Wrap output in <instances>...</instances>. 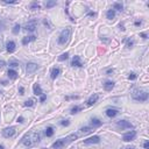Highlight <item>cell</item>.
Masks as SVG:
<instances>
[{"label":"cell","mask_w":149,"mask_h":149,"mask_svg":"<svg viewBox=\"0 0 149 149\" xmlns=\"http://www.w3.org/2000/svg\"><path fill=\"white\" fill-rule=\"evenodd\" d=\"M15 48H16V46H15V42H14V41H10V42L7 43V51L10 52V54L15 51Z\"/></svg>","instance_id":"16"},{"label":"cell","mask_w":149,"mask_h":149,"mask_svg":"<svg viewBox=\"0 0 149 149\" xmlns=\"http://www.w3.org/2000/svg\"><path fill=\"white\" fill-rule=\"evenodd\" d=\"M136 77H138V76H136L135 72H132V74H129V76H128V78L130 79V80H135Z\"/></svg>","instance_id":"32"},{"label":"cell","mask_w":149,"mask_h":149,"mask_svg":"<svg viewBox=\"0 0 149 149\" xmlns=\"http://www.w3.org/2000/svg\"><path fill=\"white\" fill-rule=\"evenodd\" d=\"M38 69V65L35 64V63H28L27 64V68H26V71H27L28 74H33V72H35Z\"/></svg>","instance_id":"10"},{"label":"cell","mask_w":149,"mask_h":149,"mask_svg":"<svg viewBox=\"0 0 149 149\" xmlns=\"http://www.w3.org/2000/svg\"><path fill=\"white\" fill-rule=\"evenodd\" d=\"M60 74H61V69L60 68H52L51 69V79H56V78L60 76Z\"/></svg>","instance_id":"14"},{"label":"cell","mask_w":149,"mask_h":149,"mask_svg":"<svg viewBox=\"0 0 149 149\" xmlns=\"http://www.w3.org/2000/svg\"><path fill=\"white\" fill-rule=\"evenodd\" d=\"M24 106H29V107L34 106V100H33V99H28V100H26V102H24Z\"/></svg>","instance_id":"29"},{"label":"cell","mask_w":149,"mask_h":149,"mask_svg":"<svg viewBox=\"0 0 149 149\" xmlns=\"http://www.w3.org/2000/svg\"><path fill=\"white\" fill-rule=\"evenodd\" d=\"M16 133V128L15 127H7L2 130V136L4 138H12Z\"/></svg>","instance_id":"5"},{"label":"cell","mask_w":149,"mask_h":149,"mask_svg":"<svg viewBox=\"0 0 149 149\" xmlns=\"http://www.w3.org/2000/svg\"><path fill=\"white\" fill-rule=\"evenodd\" d=\"M141 24H142L141 21H135V24H135L136 27H139V26H141Z\"/></svg>","instance_id":"43"},{"label":"cell","mask_w":149,"mask_h":149,"mask_svg":"<svg viewBox=\"0 0 149 149\" xmlns=\"http://www.w3.org/2000/svg\"><path fill=\"white\" fill-rule=\"evenodd\" d=\"M82 107L80 106H74V107H72L71 108V114H74V113H78V112L79 111H82Z\"/></svg>","instance_id":"27"},{"label":"cell","mask_w":149,"mask_h":149,"mask_svg":"<svg viewBox=\"0 0 149 149\" xmlns=\"http://www.w3.org/2000/svg\"><path fill=\"white\" fill-rule=\"evenodd\" d=\"M19 32H20V24H15L13 28V34H19Z\"/></svg>","instance_id":"30"},{"label":"cell","mask_w":149,"mask_h":149,"mask_svg":"<svg viewBox=\"0 0 149 149\" xmlns=\"http://www.w3.org/2000/svg\"><path fill=\"white\" fill-rule=\"evenodd\" d=\"M126 42H127V48H132L133 44H134V41L133 40H129V38H126Z\"/></svg>","instance_id":"31"},{"label":"cell","mask_w":149,"mask_h":149,"mask_svg":"<svg viewBox=\"0 0 149 149\" xmlns=\"http://www.w3.org/2000/svg\"><path fill=\"white\" fill-rule=\"evenodd\" d=\"M37 142H40V133L37 132L28 133L22 138V143L26 147H32Z\"/></svg>","instance_id":"1"},{"label":"cell","mask_w":149,"mask_h":149,"mask_svg":"<svg viewBox=\"0 0 149 149\" xmlns=\"http://www.w3.org/2000/svg\"><path fill=\"white\" fill-rule=\"evenodd\" d=\"M54 6H56V1L55 0H50V1L46 2V7L47 8H51V7H54Z\"/></svg>","instance_id":"25"},{"label":"cell","mask_w":149,"mask_h":149,"mask_svg":"<svg viewBox=\"0 0 149 149\" xmlns=\"http://www.w3.org/2000/svg\"><path fill=\"white\" fill-rule=\"evenodd\" d=\"M7 74H8V77H10V79H13V80L18 78V72L15 71V70H12V69H10V70H8Z\"/></svg>","instance_id":"20"},{"label":"cell","mask_w":149,"mask_h":149,"mask_svg":"<svg viewBox=\"0 0 149 149\" xmlns=\"http://www.w3.org/2000/svg\"><path fill=\"white\" fill-rule=\"evenodd\" d=\"M132 97L136 102H147L148 91L147 90H142V88H135V90H133Z\"/></svg>","instance_id":"3"},{"label":"cell","mask_w":149,"mask_h":149,"mask_svg":"<svg viewBox=\"0 0 149 149\" xmlns=\"http://www.w3.org/2000/svg\"><path fill=\"white\" fill-rule=\"evenodd\" d=\"M113 8H114V10H120V12H121V10H124V6H122L121 2H114V4H113Z\"/></svg>","instance_id":"24"},{"label":"cell","mask_w":149,"mask_h":149,"mask_svg":"<svg viewBox=\"0 0 149 149\" xmlns=\"http://www.w3.org/2000/svg\"><path fill=\"white\" fill-rule=\"evenodd\" d=\"M36 26H37V21L36 20H30L28 24H26L24 29L27 32H34L35 29H36Z\"/></svg>","instance_id":"8"},{"label":"cell","mask_w":149,"mask_h":149,"mask_svg":"<svg viewBox=\"0 0 149 149\" xmlns=\"http://www.w3.org/2000/svg\"><path fill=\"white\" fill-rule=\"evenodd\" d=\"M143 148H144V149H149V141H146V142L143 143Z\"/></svg>","instance_id":"35"},{"label":"cell","mask_w":149,"mask_h":149,"mask_svg":"<svg viewBox=\"0 0 149 149\" xmlns=\"http://www.w3.org/2000/svg\"><path fill=\"white\" fill-rule=\"evenodd\" d=\"M80 132L83 133V134H88V133L92 132V128H91V127H88V126H86V127H82Z\"/></svg>","instance_id":"23"},{"label":"cell","mask_w":149,"mask_h":149,"mask_svg":"<svg viewBox=\"0 0 149 149\" xmlns=\"http://www.w3.org/2000/svg\"><path fill=\"white\" fill-rule=\"evenodd\" d=\"M33 90H34V94L36 96H42L43 94V92H42V88H41L40 84H34V86H33Z\"/></svg>","instance_id":"18"},{"label":"cell","mask_w":149,"mask_h":149,"mask_svg":"<svg viewBox=\"0 0 149 149\" xmlns=\"http://www.w3.org/2000/svg\"><path fill=\"white\" fill-rule=\"evenodd\" d=\"M5 65H6V63H5V62H4V61H0V69H2Z\"/></svg>","instance_id":"40"},{"label":"cell","mask_w":149,"mask_h":149,"mask_svg":"<svg viewBox=\"0 0 149 149\" xmlns=\"http://www.w3.org/2000/svg\"><path fill=\"white\" fill-rule=\"evenodd\" d=\"M46 99H47V96H46V94H42V96H41V99H40V102H43L44 100H46Z\"/></svg>","instance_id":"37"},{"label":"cell","mask_w":149,"mask_h":149,"mask_svg":"<svg viewBox=\"0 0 149 149\" xmlns=\"http://www.w3.org/2000/svg\"><path fill=\"white\" fill-rule=\"evenodd\" d=\"M126 149H135L134 147H128V148H126Z\"/></svg>","instance_id":"46"},{"label":"cell","mask_w":149,"mask_h":149,"mask_svg":"<svg viewBox=\"0 0 149 149\" xmlns=\"http://www.w3.org/2000/svg\"><path fill=\"white\" fill-rule=\"evenodd\" d=\"M61 125H62V126H69V125H70V121H69L68 119H66V120H62V121H61Z\"/></svg>","instance_id":"33"},{"label":"cell","mask_w":149,"mask_h":149,"mask_svg":"<svg viewBox=\"0 0 149 149\" xmlns=\"http://www.w3.org/2000/svg\"><path fill=\"white\" fill-rule=\"evenodd\" d=\"M70 36H71V29L70 28H65L61 32V34L58 36V43L61 46H64L69 42L70 40Z\"/></svg>","instance_id":"4"},{"label":"cell","mask_w":149,"mask_h":149,"mask_svg":"<svg viewBox=\"0 0 149 149\" xmlns=\"http://www.w3.org/2000/svg\"><path fill=\"white\" fill-rule=\"evenodd\" d=\"M106 16L108 20H112V19H114L115 16V10H107V13H106Z\"/></svg>","instance_id":"21"},{"label":"cell","mask_w":149,"mask_h":149,"mask_svg":"<svg viewBox=\"0 0 149 149\" xmlns=\"http://www.w3.org/2000/svg\"><path fill=\"white\" fill-rule=\"evenodd\" d=\"M19 92H20V94H21V96L24 94V88H22V86H20V88H19Z\"/></svg>","instance_id":"36"},{"label":"cell","mask_w":149,"mask_h":149,"mask_svg":"<svg viewBox=\"0 0 149 149\" xmlns=\"http://www.w3.org/2000/svg\"><path fill=\"white\" fill-rule=\"evenodd\" d=\"M38 8H40V4L37 2V1H34V2L32 4L30 5V10H38Z\"/></svg>","instance_id":"28"},{"label":"cell","mask_w":149,"mask_h":149,"mask_svg":"<svg viewBox=\"0 0 149 149\" xmlns=\"http://www.w3.org/2000/svg\"><path fill=\"white\" fill-rule=\"evenodd\" d=\"M46 135H47L48 138H50V136L54 135V128H52V127H47V129H46Z\"/></svg>","instance_id":"22"},{"label":"cell","mask_w":149,"mask_h":149,"mask_svg":"<svg viewBox=\"0 0 149 149\" xmlns=\"http://www.w3.org/2000/svg\"><path fill=\"white\" fill-rule=\"evenodd\" d=\"M135 136H136V132L135 130H132V132H129V133H126L125 135L122 136V140L125 142H129V141H133V140L135 139Z\"/></svg>","instance_id":"7"},{"label":"cell","mask_w":149,"mask_h":149,"mask_svg":"<svg viewBox=\"0 0 149 149\" xmlns=\"http://www.w3.org/2000/svg\"><path fill=\"white\" fill-rule=\"evenodd\" d=\"M69 58V54L68 52H64V54H62L61 56H60V57H58V61H66V60H68Z\"/></svg>","instance_id":"26"},{"label":"cell","mask_w":149,"mask_h":149,"mask_svg":"<svg viewBox=\"0 0 149 149\" xmlns=\"http://www.w3.org/2000/svg\"><path fill=\"white\" fill-rule=\"evenodd\" d=\"M71 65H72V66H78V68H80V66H83V63H82L80 57H79V56H74V57L72 58Z\"/></svg>","instance_id":"11"},{"label":"cell","mask_w":149,"mask_h":149,"mask_svg":"<svg viewBox=\"0 0 149 149\" xmlns=\"http://www.w3.org/2000/svg\"><path fill=\"white\" fill-rule=\"evenodd\" d=\"M18 122L22 124V122H24V118H22V116H19V118H18Z\"/></svg>","instance_id":"42"},{"label":"cell","mask_w":149,"mask_h":149,"mask_svg":"<svg viewBox=\"0 0 149 149\" xmlns=\"http://www.w3.org/2000/svg\"><path fill=\"white\" fill-rule=\"evenodd\" d=\"M36 40V36H34V35H32V36H26L22 38V44L24 46H27L28 43H30V42H33V41Z\"/></svg>","instance_id":"15"},{"label":"cell","mask_w":149,"mask_h":149,"mask_svg":"<svg viewBox=\"0 0 149 149\" xmlns=\"http://www.w3.org/2000/svg\"><path fill=\"white\" fill-rule=\"evenodd\" d=\"M141 37H142V38H144V40H146V38H148V36H147V34H144V33H141Z\"/></svg>","instance_id":"41"},{"label":"cell","mask_w":149,"mask_h":149,"mask_svg":"<svg viewBox=\"0 0 149 149\" xmlns=\"http://www.w3.org/2000/svg\"><path fill=\"white\" fill-rule=\"evenodd\" d=\"M4 26H5V21H1V22H0V32L4 29Z\"/></svg>","instance_id":"38"},{"label":"cell","mask_w":149,"mask_h":149,"mask_svg":"<svg viewBox=\"0 0 149 149\" xmlns=\"http://www.w3.org/2000/svg\"><path fill=\"white\" fill-rule=\"evenodd\" d=\"M116 126H118L119 128L121 129H129V128H133V125L130 124L129 121H127V120H119L118 124H116Z\"/></svg>","instance_id":"6"},{"label":"cell","mask_w":149,"mask_h":149,"mask_svg":"<svg viewBox=\"0 0 149 149\" xmlns=\"http://www.w3.org/2000/svg\"><path fill=\"white\" fill-rule=\"evenodd\" d=\"M100 142V138L99 136H91V138H88V139L84 140V143L85 144H96V143H99Z\"/></svg>","instance_id":"9"},{"label":"cell","mask_w":149,"mask_h":149,"mask_svg":"<svg viewBox=\"0 0 149 149\" xmlns=\"http://www.w3.org/2000/svg\"><path fill=\"white\" fill-rule=\"evenodd\" d=\"M114 88V82L112 80H106L105 84H104V88L105 91H112V88Z\"/></svg>","instance_id":"17"},{"label":"cell","mask_w":149,"mask_h":149,"mask_svg":"<svg viewBox=\"0 0 149 149\" xmlns=\"http://www.w3.org/2000/svg\"><path fill=\"white\" fill-rule=\"evenodd\" d=\"M4 2L5 4H16V1H6V0H4Z\"/></svg>","instance_id":"44"},{"label":"cell","mask_w":149,"mask_h":149,"mask_svg":"<svg viewBox=\"0 0 149 149\" xmlns=\"http://www.w3.org/2000/svg\"><path fill=\"white\" fill-rule=\"evenodd\" d=\"M91 125L93 126V127H100V126L102 125V122L97 118H92L91 119Z\"/></svg>","instance_id":"19"},{"label":"cell","mask_w":149,"mask_h":149,"mask_svg":"<svg viewBox=\"0 0 149 149\" xmlns=\"http://www.w3.org/2000/svg\"><path fill=\"white\" fill-rule=\"evenodd\" d=\"M98 99H99V96L97 94V93H94V94H92L90 98L88 99V106H92L93 104H96V102H98Z\"/></svg>","instance_id":"12"},{"label":"cell","mask_w":149,"mask_h":149,"mask_svg":"<svg viewBox=\"0 0 149 149\" xmlns=\"http://www.w3.org/2000/svg\"><path fill=\"white\" fill-rule=\"evenodd\" d=\"M119 114V111L118 110H115V108H108V110H106V115L107 116H110V118H114L115 115H118Z\"/></svg>","instance_id":"13"},{"label":"cell","mask_w":149,"mask_h":149,"mask_svg":"<svg viewBox=\"0 0 149 149\" xmlns=\"http://www.w3.org/2000/svg\"><path fill=\"white\" fill-rule=\"evenodd\" d=\"M112 72H113V69H110V70H107V74H112Z\"/></svg>","instance_id":"45"},{"label":"cell","mask_w":149,"mask_h":149,"mask_svg":"<svg viewBox=\"0 0 149 149\" xmlns=\"http://www.w3.org/2000/svg\"><path fill=\"white\" fill-rule=\"evenodd\" d=\"M10 66H12V68H16V66H19V63H16V62H10Z\"/></svg>","instance_id":"34"},{"label":"cell","mask_w":149,"mask_h":149,"mask_svg":"<svg viewBox=\"0 0 149 149\" xmlns=\"http://www.w3.org/2000/svg\"><path fill=\"white\" fill-rule=\"evenodd\" d=\"M76 139H78L77 134H71V135L66 136V138H63V139H60V140H57V141H55V142L52 143V148L62 149V148H64L65 146H68L69 143H71L72 141H74Z\"/></svg>","instance_id":"2"},{"label":"cell","mask_w":149,"mask_h":149,"mask_svg":"<svg viewBox=\"0 0 149 149\" xmlns=\"http://www.w3.org/2000/svg\"><path fill=\"white\" fill-rule=\"evenodd\" d=\"M0 149H4V146H2V144H0Z\"/></svg>","instance_id":"47"},{"label":"cell","mask_w":149,"mask_h":149,"mask_svg":"<svg viewBox=\"0 0 149 149\" xmlns=\"http://www.w3.org/2000/svg\"><path fill=\"white\" fill-rule=\"evenodd\" d=\"M2 49H4V42H2V40L0 38V51L2 50Z\"/></svg>","instance_id":"39"}]
</instances>
